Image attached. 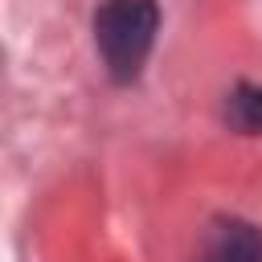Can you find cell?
Masks as SVG:
<instances>
[{
  "label": "cell",
  "instance_id": "7a4b0ae2",
  "mask_svg": "<svg viewBox=\"0 0 262 262\" xmlns=\"http://www.w3.org/2000/svg\"><path fill=\"white\" fill-rule=\"evenodd\" d=\"M205 262H262V229L250 221H237V217L221 221L213 229Z\"/></svg>",
  "mask_w": 262,
  "mask_h": 262
},
{
  "label": "cell",
  "instance_id": "3957f363",
  "mask_svg": "<svg viewBox=\"0 0 262 262\" xmlns=\"http://www.w3.org/2000/svg\"><path fill=\"white\" fill-rule=\"evenodd\" d=\"M225 123L242 135H262V86H250V82H237L229 94H225V106H221Z\"/></svg>",
  "mask_w": 262,
  "mask_h": 262
},
{
  "label": "cell",
  "instance_id": "6da1fadb",
  "mask_svg": "<svg viewBox=\"0 0 262 262\" xmlns=\"http://www.w3.org/2000/svg\"><path fill=\"white\" fill-rule=\"evenodd\" d=\"M160 4L156 0H102L94 12V45L111 82L127 86L143 74V61L156 45Z\"/></svg>",
  "mask_w": 262,
  "mask_h": 262
}]
</instances>
